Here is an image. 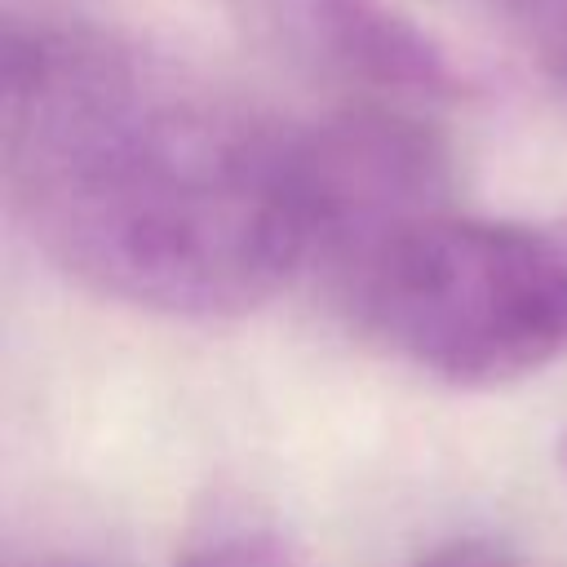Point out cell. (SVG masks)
Wrapping results in <instances>:
<instances>
[{"instance_id":"obj_1","label":"cell","mask_w":567,"mask_h":567,"mask_svg":"<svg viewBox=\"0 0 567 567\" xmlns=\"http://www.w3.org/2000/svg\"><path fill=\"white\" fill-rule=\"evenodd\" d=\"M0 182L40 257L93 297L235 319L306 275L301 128L80 27H9Z\"/></svg>"},{"instance_id":"obj_2","label":"cell","mask_w":567,"mask_h":567,"mask_svg":"<svg viewBox=\"0 0 567 567\" xmlns=\"http://www.w3.org/2000/svg\"><path fill=\"white\" fill-rule=\"evenodd\" d=\"M385 354L461 390L523 381L567 354V217L434 213L328 284Z\"/></svg>"},{"instance_id":"obj_3","label":"cell","mask_w":567,"mask_h":567,"mask_svg":"<svg viewBox=\"0 0 567 567\" xmlns=\"http://www.w3.org/2000/svg\"><path fill=\"white\" fill-rule=\"evenodd\" d=\"M447 146L412 115L359 106L301 128L306 275L323 288L390 235L447 213Z\"/></svg>"},{"instance_id":"obj_4","label":"cell","mask_w":567,"mask_h":567,"mask_svg":"<svg viewBox=\"0 0 567 567\" xmlns=\"http://www.w3.org/2000/svg\"><path fill=\"white\" fill-rule=\"evenodd\" d=\"M315 49L372 89L425 102H456L474 84L452 53L390 0H301Z\"/></svg>"},{"instance_id":"obj_5","label":"cell","mask_w":567,"mask_h":567,"mask_svg":"<svg viewBox=\"0 0 567 567\" xmlns=\"http://www.w3.org/2000/svg\"><path fill=\"white\" fill-rule=\"evenodd\" d=\"M177 567H288L279 536L257 518H213L182 549Z\"/></svg>"},{"instance_id":"obj_6","label":"cell","mask_w":567,"mask_h":567,"mask_svg":"<svg viewBox=\"0 0 567 567\" xmlns=\"http://www.w3.org/2000/svg\"><path fill=\"white\" fill-rule=\"evenodd\" d=\"M545 71L567 80V0H501Z\"/></svg>"},{"instance_id":"obj_7","label":"cell","mask_w":567,"mask_h":567,"mask_svg":"<svg viewBox=\"0 0 567 567\" xmlns=\"http://www.w3.org/2000/svg\"><path fill=\"white\" fill-rule=\"evenodd\" d=\"M416 567H532V563H523L518 554H509V549H501V545L456 540V545H443V549L425 554Z\"/></svg>"},{"instance_id":"obj_8","label":"cell","mask_w":567,"mask_h":567,"mask_svg":"<svg viewBox=\"0 0 567 567\" xmlns=\"http://www.w3.org/2000/svg\"><path fill=\"white\" fill-rule=\"evenodd\" d=\"M27 567H89V563H71V558H44V563H27Z\"/></svg>"},{"instance_id":"obj_9","label":"cell","mask_w":567,"mask_h":567,"mask_svg":"<svg viewBox=\"0 0 567 567\" xmlns=\"http://www.w3.org/2000/svg\"><path fill=\"white\" fill-rule=\"evenodd\" d=\"M558 465H563V474H567V430H563V439H558Z\"/></svg>"}]
</instances>
